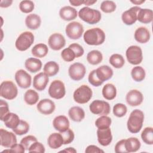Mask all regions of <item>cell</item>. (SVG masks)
Returning a JSON list of instances; mask_svg holds the SVG:
<instances>
[{
    "mask_svg": "<svg viewBox=\"0 0 153 153\" xmlns=\"http://www.w3.org/2000/svg\"><path fill=\"white\" fill-rule=\"evenodd\" d=\"M85 42L90 45H99L105 40V33L103 30L99 27L88 29L84 33Z\"/></svg>",
    "mask_w": 153,
    "mask_h": 153,
    "instance_id": "6da1fadb",
    "label": "cell"
},
{
    "mask_svg": "<svg viewBox=\"0 0 153 153\" xmlns=\"http://www.w3.org/2000/svg\"><path fill=\"white\" fill-rule=\"evenodd\" d=\"M144 121L143 112L139 109L133 110L130 114L127 126L131 133H137L141 130Z\"/></svg>",
    "mask_w": 153,
    "mask_h": 153,
    "instance_id": "7a4b0ae2",
    "label": "cell"
},
{
    "mask_svg": "<svg viewBox=\"0 0 153 153\" xmlns=\"http://www.w3.org/2000/svg\"><path fill=\"white\" fill-rule=\"evenodd\" d=\"M78 15L82 20L90 25L97 23L100 22L102 17L101 13L99 10L90 8L88 7H84L80 9Z\"/></svg>",
    "mask_w": 153,
    "mask_h": 153,
    "instance_id": "3957f363",
    "label": "cell"
},
{
    "mask_svg": "<svg viewBox=\"0 0 153 153\" xmlns=\"http://www.w3.org/2000/svg\"><path fill=\"white\" fill-rule=\"evenodd\" d=\"M34 42V35L31 32H23L17 37L15 46L16 48L20 51H24L27 50Z\"/></svg>",
    "mask_w": 153,
    "mask_h": 153,
    "instance_id": "277c9868",
    "label": "cell"
},
{
    "mask_svg": "<svg viewBox=\"0 0 153 153\" xmlns=\"http://www.w3.org/2000/svg\"><path fill=\"white\" fill-rule=\"evenodd\" d=\"M18 94V89L15 84L11 81H4L1 84L0 95L7 100L15 99Z\"/></svg>",
    "mask_w": 153,
    "mask_h": 153,
    "instance_id": "5b68a950",
    "label": "cell"
},
{
    "mask_svg": "<svg viewBox=\"0 0 153 153\" xmlns=\"http://www.w3.org/2000/svg\"><path fill=\"white\" fill-rule=\"evenodd\" d=\"M91 89L87 85H82L74 92L73 97L75 102L79 104L87 103L92 97Z\"/></svg>",
    "mask_w": 153,
    "mask_h": 153,
    "instance_id": "8992f818",
    "label": "cell"
},
{
    "mask_svg": "<svg viewBox=\"0 0 153 153\" xmlns=\"http://www.w3.org/2000/svg\"><path fill=\"white\" fill-rule=\"evenodd\" d=\"M126 56L127 61L133 65L140 64L143 60L142 50L140 47L137 45H131L128 47Z\"/></svg>",
    "mask_w": 153,
    "mask_h": 153,
    "instance_id": "52a82bcc",
    "label": "cell"
},
{
    "mask_svg": "<svg viewBox=\"0 0 153 153\" xmlns=\"http://www.w3.org/2000/svg\"><path fill=\"white\" fill-rule=\"evenodd\" d=\"M90 111L95 115H107L110 113L111 106L108 102L104 100H93L89 106Z\"/></svg>",
    "mask_w": 153,
    "mask_h": 153,
    "instance_id": "ba28073f",
    "label": "cell"
},
{
    "mask_svg": "<svg viewBox=\"0 0 153 153\" xmlns=\"http://www.w3.org/2000/svg\"><path fill=\"white\" fill-rule=\"evenodd\" d=\"M49 96L55 99H62L66 94L65 86L60 80H54L48 88Z\"/></svg>",
    "mask_w": 153,
    "mask_h": 153,
    "instance_id": "9c48e42d",
    "label": "cell"
},
{
    "mask_svg": "<svg viewBox=\"0 0 153 153\" xmlns=\"http://www.w3.org/2000/svg\"><path fill=\"white\" fill-rule=\"evenodd\" d=\"M67 36L71 39H78L84 32V27L81 23L78 22H72L67 25L65 29Z\"/></svg>",
    "mask_w": 153,
    "mask_h": 153,
    "instance_id": "30bf717a",
    "label": "cell"
},
{
    "mask_svg": "<svg viewBox=\"0 0 153 153\" xmlns=\"http://www.w3.org/2000/svg\"><path fill=\"white\" fill-rule=\"evenodd\" d=\"M86 68L85 66L79 62H76L70 65L68 69V74L70 78L74 81H79L85 76Z\"/></svg>",
    "mask_w": 153,
    "mask_h": 153,
    "instance_id": "8fae6325",
    "label": "cell"
},
{
    "mask_svg": "<svg viewBox=\"0 0 153 153\" xmlns=\"http://www.w3.org/2000/svg\"><path fill=\"white\" fill-rule=\"evenodd\" d=\"M15 80L17 85L22 88H27L31 85L32 77L23 69L18 70L15 74Z\"/></svg>",
    "mask_w": 153,
    "mask_h": 153,
    "instance_id": "7c38bea8",
    "label": "cell"
},
{
    "mask_svg": "<svg viewBox=\"0 0 153 153\" xmlns=\"http://www.w3.org/2000/svg\"><path fill=\"white\" fill-rule=\"evenodd\" d=\"M49 47L53 50H60L66 44V40L63 35L59 33H54L51 35L48 39Z\"/></svg>",
    "mask_w": 153,
    "mask_h": 153,
    "instance_id": "4fadbf2b",
    "label": "cell"
},
{
    "mask_svg": "<svg viewBox=\"0 0 153 153\" xmlns=\"http://www.w3.org/2000/svg\"><path fill=\"white\" fill-rule=\"evenodd\" d=\"M140 8V7L138 6H134L123 12L121 15L123 22L128 26L134 24L137 21V13Z\"/></svg>",
    "mask_w": 153,
    "mask_h": 153,
    "instance_id": "5bb4252c",
    "label": "cell"
},
{
    "mask_svg": "<svg viewBox=\"0 0 153 153\" xmlns=\"http://www.w3.org/2000/svg\"><path fill=\"white\" fill-rule=\"evenodd\" d=\"M0 137L1 145L5 148H11L17 143V138L15 134L4 128L0 130Z\"/></svg>",
    "mask_w": 153,
    "mask_h": 153,
    "instance_id": "9a60e30c",
    "label": "cell"
},
{
    "mask_svg": "<svg viewBox=\"0 0 153 153\" xmlns=\"http://www.w3.org/2000/svg\"><path fill=\"white\" fill-rule=\"evenodd\" d=\"M126 100L127 103L131 106H137L140 105L143 100L142 93L136 89L129 91L126 94Z\"/></svg>",
    "mask_w": 153,
    "mask_h": 153,
    "instance_id": "2e32d148",
    "label": "cell"
},
{
    "mask_svg": "<svg viewBox=\"0 0 153 153\" xmlns=\"http://www.w3.org/2000/svg\"><path fill=\"white\" fill-rule=\"evenodd\" d=\"M36 108L41 114L50 115L54 111L56 105L53 100L49 99H44L38 102Z\"/></svg>",
    "mask_w": 153,
    "mask_h": 153,
    "instance_id": "e0dca14e",
    "label": "cell"
},
{
    "mask_svg": "<svg viewBox=\"0 0 153 153\" xmlns=\"http://www.w3.org/2000/svg\"><path fill=\"white\" fill-rule=\"evenodd\" d=\"M97 136L99 143L103 146H108L112 140V133L109 127L98 128L97 130Z\"/></svg>",
    "mask_w": 153,
    "mask_h": 153,
    "instance_id": "ac0fdd59",
    "label": "cell"
},
{
    "mask_svg": "<svg viewBox=\"0 0 153 153\" xmlns=\"http://www.w3.org/2000/svg\"><path fill=\"white\" fill-rule=\"evenodd\" d=\"M49 81L48 76L44 72H40L33 77V86L38 91L44 90Z\"/></svg>",
    "mask_w": 153,
    "mask_h": 153,
    "instance_id": "d6986e66",
    "label": "cell"
},
{
    "mask_svg": "<svg viewBox=\"0 0 153 153\" xmlns=\"http://www.w3.org/2000/svg\"><path fill=\"white\" fill-rule=\"evenodd\" d=\"M69 121L65 115H59L54 118L53 121L54 128L60 133L66 131L69 128Z\"/></svg>",
    "mask_w": 153,
    "mask_h": 153,
    "instance_id": "ffe728a7",
    "label": "cell"
},
{
    "mask_svg": "<svg viewBox=\"0 0 153 153\" xmlns=\"http://www.w3.org/2000/svg\"><path fill=\"white\" fill-rule=\"evenodd\" d=\"M96 75L103 83L111 79L113 75V70L108 65H102L96 69Z\"/></svg>",
    "mask_w": 153,
    "mask_h": 153,
    "instance_id": "44dd1931",
    "label": "cell"
},
{
    "mask_svg": "<svg viewBox=\"0 0 153 153\" xmlns=\"http://www.w3.org/2000/svg\"><path fill=\"white\" fill-rule=\"evenodd\" d=\"M59 16L63 20L71 21L76 18L78 13L75 8L71 6H65L60 8Z\"/></svg>",
    "mask_w": 153,
    "mask_h": 153,
    "instance_id": "7402d4cb",
    "label": "cell"
},
{
    "mask_svg": "<svg viewBox=\"0 0 153 153\" xmlns=\"http://www.w3.org/2000/svg\"><path fill=\"white\" fill-rule=\"evenodd\" d=\"M134 38L135 40L140 44H145L150 39V32L145 27H139L134 32Z\"/></svg>",
    "mask_w": 153,
    "mask_h": 153,
    "instance_id": "603a6c76",
    "label": "cell"
},
{
    "mask_svg": "<svg viewBox=\"0 0 153 153\" xmlns=\"http://www.w3.org/2000/svg\"><path fill=\"white\" fill-rule=\"evenodd\" d=\"M25 66L29 72L35 73L41 70L42 68V62L37 58L29 57L26 60Z\"/></svg>",
    "mask_w": 153,
    "mask_h": 153,
    "instance_id": "cb8c5ba5",
    "label": "cell"
},
{
    "mask_svg": "<svg viewBox=\"0 0 153 153\" xmlns=\"http://www.w3.org/2000/svg\"><path fill=\"white\" fill-rule=\"evenodd\" d=\"M47 143L51 149L59 148L63 145V140L60 133H53L47 139Z\"/></svg>",
    "mask_w": 153,
    "mask_h": 153,
    "instance_id": "d4e9b609",
    "label": "cell"
},
{
    "mask_svg": "<svg viewBox=\"0 0 153 153\" xmlns=\"http://www.w3.org/2000/svg\"><path fill=\"white\" fill-rule=\"evenodd\" d=\"M153 19V11L151 9L140 8L137 13V20L143 24L151 23Z\"/></svg>",
    "mask_w": 153,
    "mask_h": 153,
    "instance_id": "484cf974",
    "label": "cell"
},
{
    "mask_svg": "<svg viewBox=\"0 0 153 153\" xmlns=\"http://www.w3.org/2000/svg\"><path fill=\"white\" fill-rule=\"evenodd\" d=\"M25 24L27 28L31 30H36L41 26V17L36 14H30L25 19Z\"/></svg>",
    "mask_w": 153,
    "mask_h": 153,
    "instance_id": "4316f807",
    "label": "cell"
},
{
    "mask_svg": "<svg viewBox=\"0 0 153 153\" xmlns=\"http://www.w3.org/2000/svg\"><path fill=\"white\" fill-rule=\"evenodd\" d=\"M20 121V120L19 116L13 112H9L8 114H7L2 120L5 124V126L12 130L17 127Z\"/></svg>",
    "mask_w": 153,
    "mask_h": 153,
    "instance_id": "83f0119b",
    "label": "cell"
},
{
    "mask_svg": "<svg viewBox=\"0 0 153 153\" xmlns=\"http://www.w3.org/2000/svg\"><path fill=\"white\" fill-rule=\"evenodd\" d=\"M70 118L75 122H80L85 118V112L79 106H73L68 111Z\"/></svg>",
    "mask_w": 153,
    "mask_h": 153,
    "instance_id": "f1b7e54d",
    "label": "cell"
},
{
    "mask_svg": "<svg viewBox=\"0 0 153 153\" xmlns=\"http://www.w3.org/2000/svg\"><path fill=\"white\" fill-rule=\"evenodd\" d=\"M141 144L139 140L136 137H129L125 140V147L127 152H134L140 148Z\"/></svg>",
    "mask_w": 153,
    "mask_h": 153,
    "instance_id": "f546056e",
    "label": "cell"
},
{
    "mask_svg": "<svg viewBox=\"0 0 153 153\" xmlns=\"http://www.w3.org/2000/svg\"><path fill=\"white\" fill-rule=\"evenodd\" d=\"M102 93L103 97L105 99L111 100L116 97L117 88L114 84L108 83L103 86Z\"/></svg>",
    "mask_w": 153,
    "mask_h": 153,
    "instance_id": "4dcf8cb0",
    "label": "cell"
},
{
    "mask_svg": "<svg viewBox=\"0 0 153 153\" xmlns=\"http://www.w3.org/2000/svg\"><path fill=\"white\" fill-rule=\"evenodd\" d=\"M48 52V48L47 45L43 43H39L36 44L31 50L32 54L35 57L38 58L44 57Z\"/></svg>",
    "mask_w": 153,
    "mask_h": 153,
    "instance_id": "1f68e13d",
    "label": "cell"
},
{
    "mask_svg": "<svg viewBox=\"0 0 153 153\" xmlns=\"http://www.w3.org/2000/svg\"><path fill=\"white\" fill-rule=\"evenodd\" d=\"M103 60V55L102 53L97 50L90 51L87 55V62L92 65H96L99 64Z\"/></svg>",
    "mask_w": 153,
    "mask_h": 153,
    "instance_id": "d6a6232c",
    "label": "cell"
},
{
    "mask_svg": "<svg viewBox=\"0 0 153 153\" xmlns=\"http://www.w3.org/2000/svg\"><path fill=\"white\" fill-rule=\"evenodd\" d=\"M43 70L44 72L48 76H53L58 73L59 66L56 62L50 61L45 64Z\"/></svg>",
    "mask_w": 153,
    "mask_h": 153,
    "instance_id": "836d02e7",
    "label": "cell"
},
{
    "mask_svg": "<svg viewBox=\"0 0 153 153\" xmlns=\"http://www.w3.org/2000/svg\"><path fill=\"white\" fill-rule=\"evenodd\" d=\"M39 100V95L38 93L32 90H27L24 94V100L29 105H33L36 104Z\"/></svg>",
    "mask_w": 153,
    "mask_h": 153,
    "instance_id": "e575fe53",
    "label": "cell"
},
{
    "mask_svg": "<svg viewBox=\"0 0 153 153\" xmlns=\"http://www.w3.org/2000/svg\"><path fill=\"white\" fill-rule=\"evenodd\" d=\"M131 75L134 81L140 82L145 79L146 73L145 69L142 66H136L131 69Z\"/></svg>",
    "mask_w": 153,
    "mask_h": 153,
    "instance_id": "d590c367",
    "label": "cell"
},
{
    "mask_svg": "<svg viewBox=\"0 0 153 153\" xmlns=\"http://www.w3.org/2000/svg\"><path fill=\"white\" fill-rule=\"evenodd\" d=\"M109 62L113 67L117 69L121 68L125 63V60L123 56L120 54H113L111 55L109 57Z\"/></svg>",
    "mask_w": 153,
    "mask_h": 153,
    "instance_id": "8d00e7d4",
    "label": "cell"
},
{
    "mask_svg": "<svg viewBox=\"0 0 153 153\" xmlns=\"http://www.w3.org/2000/svg\"><path fill=\"white\" fill-rule=\"evenodd\" d=\"M141 138L143 142L147 145L153 144V128L151 127H145L142 133Z\"/></svg>",
    "mask_w": 153,
    "mask_h": 153,
    "instance_id": "74e56055",
    "label": "cell"
},
{
    "mask_svg": "<svg viewBox=\"0 0 153 153\" xmlns=\"http://www.w3.org/2000/svg\"><path fill=\"white\" fill-rule=\"evenodd\" d=\"M112 120L110 117L107 115H102L98 118L95 121V126L97 128H108L110 127Z\"/></svg>",
    "mask_w": 153,
    "mask_h": 153,
    "instance_id": "f35d334b",
    "label": "cell"
},
{
    "mask_svg": "<svg viewBox=\"0 0 153 153\" xmlns=\"http://www.w3.org/2000/svg\"><path fill=\"white\" fill-rule=\"evenodd\" d=\"M29 130V124L24 121V120H20L19 125L17 127L14 129H13V132L19 136L23 135L25 134H26Z\"/></svg>",
    "mask_w": 153,
    "mask_h": 153,
    "instance_id": "ab89813d",
    "label": "cell"
},
{
    "mask_svg": "<svg viewBox=\"0 0 153 153\" xmlns=\"http://www.w3.org/2000/svg\"><path fill=\"white\" fill-rule=\"evenodd\" d=\"M100 10L105 13H111L115 11L117 5L112 1H104L100 4Z\"/></svg>",
    "mask_w": 153,
    "mask_h": 153,
    "instance_id": "60d3db41",
    "label": "cell"
},
{
    "mask_svg": "<svg viewBox=\"0 0 153 153\" xmlns=\"http://www.w3.org/2000/svg\"><path fill=\"white\" fill-rule=\"evenodd\" d=\"M112 111L113 114L115 116L121 118L124 117L126 114L127 112V106L123 103H118L114 106Z\"/></svg>",
    "mask_w": 153,
    "mask_h": 153,
    "instance_id": "b9f144b4",
    "label": "cell"
},
{
    "mask_svg": "<svg viewBox=\"0 0 153 153\" xmlns=\"http://www.w3.org/2000/svg\"><path fill=\"white\" fill-rule=\"evenodd\" d=\"M34 3L32 1L25 0L20 2L19 4L20 10L23 13H31L34 9Z\"/></svg>",
    "mask_w": 153,
    "mask_h": 153,
    "instance_id": "7bdbcfd3",
    "label": "cell"
},
{
    "mask_svg": "<svg viewBox=\"0 0 153 153\" xmlns=\"http://www.w3.org/2000/svg\"><path fill=\"white\" fill-rule=\"evenodd\" d=\"M62 58L67 62H70L73 61L75 58V54L74 51L69 47L65 48L61 52Z\"/></svg>",
    "mask_w": 153,
    "mask_h": 153,
    "instance_id": "ee69618b",
    "label": "cell"
},
{
    "mask_svg": "<svg viewBox=\"0 0 153 153\" xmlns=\"http://www.w3.org/2000/svg\"><path fill=\"white\" fill-rule=\"evenodd\" d=\"M60 134L62 136L63 140V145H68L71 143L74 139L75 135L74 131L71 128H68L65 131L61 132Z\"/></svg>",
    "mask_w": 153,
    "mask_h": 153,
    "instance_id": "f6af8a7d",
    "label": "cell"
},
{
    "mask_svg": "<svg viewBox=\"0 0 153 153\" xmlns=\"http://www.w3.org/2000/svg\"><path fill=\"white\" fill-rule=\"evenodd\" d=\"M36 141L37 139L36 137L32 135H29L22 138L20 141V143L24 146L26 150H29L30 146Z\"/></svg>",
    "mask_w": 153,
    "mask_h": 153,
    "instance_id": "bcb514c9",
    "label": "cell"
},
{
    "mask_svg": "<svg viewBox=\"0 0 153 153\" xmlns=\"http://www.w3.org/2000/svg\"><path fill=\"white\" fill-rule=\"evenodd\" d=\"M88 80L90 84L94 87H99L103 84V82L97 77L96 75V69H94L90 72L88 76Z\"/></svg>",
    "mask_w": 153,
    "mask_h": 153,
    "instance_id": "7dc6e473",
    "label": "cell"
},
{
    "mask_svg": "<svg viewBox=\"0 0 153 153\" xmlns=\"http://www.w3.org/2000/svg\"><path fill=\"white\" fill-rule=\"evenodd\" d=\"M29 152H40L44 153L45 152V147L41 143L38 141L34 142L29 148Z\"/></svg>",
    "mask_w": 153,
    "mask_h": 153,
    "instance_id": "c3c4849f",
    "label": "cell"
},
{
    "mask_svg": "<svg viewBox=\"0 0 153 153\" xmlns=\"http://www.w3.org/2000/svg\"><path fill=\"white\" fill-rule=\"evenodd\" d=\"M69 48H71L75 54V56L76 58L81 57L84 53V50L81 45L77 43H73L69 45Z\"/></svg>",
    "mask_w": 153,
    "mask_h": 153,
    "instance_id": "681fc988",
    "label": "cell"
},
{
    "mask_svg": "<svg viewBox=\"0 0 153 153\" xmlns=\"http://www.w3.org/2000/svg\"><path fill=\"white\" fill-rule=\"evenodd\" d=\"M0 111H1L0 119L2 121L5 116L10 112L8 103L2 99L0 100Z\"/></svg>",
    "mask_w": 153,
    "mask_h": 153,
    "instance_id": "f907efd6",
    "label": "cell"
},
{
    "mask_svg": "<svg viewBox=\"0 0 153 153\" xmlns=\"http://www.w3.org/2000/svg\"><path fill=\"white\" fill-rule=\"evenodd\" d=\"M125 140L122 139L116 143L115 146V152L116 153H127L125 147Z\"/></svg>",
    "mask_w": 153,
    "mask_h": 153,
    "instance_id": "816d5d0a",
    "label": "cell"
},
{
    "mask_svg": "<svg viewBox=\"0 0 153 153\" xmlns=\"http://www.w3.org/2000/svg\"><path fill=\"white\" fill-rule=\"evenodd\" d=\"M25 148L24 146L20 143V144H17L16 143L14 145H13L11 148L10 149L8 150H4L2 152H20V153H23L25 151Z\"/></svg>",
    "mask_w": 153,
    "mask_h": 153,
    "instance_id": "f5cc1de1",
    "label": "cell"
},
{
    "mask_svg": "<svg viewBox=\"0 0 153 153\" xmlns=\"http://www.w3.org/2000/svg\"><path fill=\"white\" fill-rule=\"evenodd\" d=\"M85 152L86 153H103L104 151H103L102 149H101L100 148H99L98 146H96V145H91L88 146L85 150Z\"/></svg>",
    "mask_w": 153,
    "mask_h": 153,
    "instance_id": "db71d44e",
    "label": "cell"
},
{
    "mask_svg": "<svg viewBox=\"0 0 153 153\" xmlns=\"http://www.w3.org/2000/svg\"><path fill=\"white\" fill-rule=\"evenodd\" d=\"M13 3L12 0H5V1H1L0 2V7L2 8H7L10 7L11 4Z\"/></svg>",
    "mask_w": 153,
    "mask_h": 153,
    "instance_id": "11a10c76",
    "label": "cell"
},
{
    "mask_svg": "<svg viewBox=\"0 0 153 153\" xmlns=\"http://www.w3.org/2000/svg\"><path fill=\"white\" fill-rule=\"evenodd\" d=\"M69 2L72 5L75 7H78L84 4V0H69Z\"/></svg>",
    "mask_w": 153,
    "mask_h": 153,
    "instance_id": "9f6ffc18",
    "label": "cell"
},
{
    "mask_svg": "<svg viewBox=\"0 0 153 153\" xmlns=\"http://www.w3.org/2000/svg\"><path fill=\"white\" fill-rule=\"evenodd\" d=\"M69 152V153H76V150L74 148H72V147H69V148H67L65 149H63L62 151H60V152Z\"/></svg>",
    "mask_w": 153,
    "mask_h": 153,
    "instance_id": "6f0895ef",
    "label": "cell"
},
{
    "mask_svg": "<svg viewBox=\"0 0 153 153\" xmlns=\"http://www.w3.org/2000/svg\"><path fill=\"white\" fill-rule=\"evenodd\" d=\"M96 2H97L96 0H84V4H83L87 6H89V5H93Z\"/></svg>",
    "mask_w": 153,
    "mask_h": 153,
    "instance_id": "680465c9",
    "label": "cell"
},
{
    "mask_svg": "<svg viewBox=\"0 0 153 153\" xmlns=\"http://www.w3.org/2000/svg\"><path fill=\"white\" fill-rule=\"evenodd\" d=\"M145 0H131L130 2L135 5H141L143 2H145Z\"/></svg>",
    "mask_w": 153,
    "mask_h": 153,
    "instance_id": "91938a15",
    "label": "cell"
}]
</instances>
